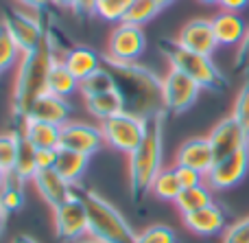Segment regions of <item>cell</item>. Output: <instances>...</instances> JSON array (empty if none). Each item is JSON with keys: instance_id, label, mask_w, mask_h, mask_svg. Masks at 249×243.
<instances>
[{"instance_id": "cell-1", "label": "cell", "mask_w": 249, "mask_h": 243, "mask_svg": "<svg viewBox=\"0 0 249 243\" xmlns=\"http://www.w3.org/2000/svg\"><path fill=\"white\" fill-rule=\"evenodd\" d=\"M101 66L109 70L114 77L116 90L121 92L124 112L136 114L140 118H153L164 112L162 103V79L136 61H118L103 55Z\"/></svg>"}, {"instance_id": "cell-2", "label": "cell", "mask_w": 249, "mask_h": 243, "mask_svg": "<svg viewBox=\"0 0 249 243\" xmlns=\"http://www.w3.org/2000/svg\"><path fill=\"white\" fill-rule=\"evenodd\" d=\"M55 59V48L48 37L42 48L20 57L11 94V112L18 121H24L35 101L44 92H48V75H51Z\"/></svg>"}, {"instance_id": "cell-3", "label": "cell", "mask_w": 249, "mask_h": 243, "mask_svg": "<svg viewBox=\"0 0 249 243\" xmlns=\"http://www.w3.org/2000/svg\"><path fill=\"white\" fill-rule=\"evenodd\" d=\"M164 118L166 112L149 118L144 140L138 145L133 153H129V191L133 202H142L146 193H151L155 175L162 171L164 156Z\"/></svg>"}, {"instance_id": "cell-4", "label": "cell", "mask_w": 249, "mask_h": 243, "mask_svg": "<svg viewBox=\"0 0 249 243\" xmlns=\"http://www.w3.org/2000/svg\"><path fill=\"white\" fill-rule=\"evenodd\" d=\"M88 208V237L99 243H136L131 224L96 191L81 193Z\"/></svg>"}, {"instance_id": "cell-5", "label": "cell", "mask_w": 249, "mask_h": 243, "mask_svg": "<svg viewBox=\"0 0 249 243\" xmlns=\"http://www.w3.org/2000/svg\"><path fill=\"white\" fill-rule=\"evenodd\" d=\"M160 51L166 57V61L171 64V68L179 70V73L188 75L193 81H197L206 90H225L228 79L225 75L216 68V64L212 61L210 55H201L184 48L181 44H177V39H162L160 42Z\"/></svg>"}, {"instance_id": "cell-6", "label": "cell", "mask_w": 249, "mask_h": 243, "mask_svg": "<svg viewBox=\"0 0 249 243\" xmlns=\"http://www.w3.org/2000/svg\"><path fill=\"white\" fill-rule=\"evenodd\" d=\"M146 125H149L146 118H140L129 112H121L112 118L101 121V131H103V140L107 147L129 156L144 140Z\"/></svg>"}, {"instance_id": "cell-7", "label": "cell", "mask_w": 249, "mask_h": 243, "mask_svg": "<svg viewBox=\"0 0 249 243\" xmlns=\"http://www.w3.org/2000/svg\"><path fill=\"white\" fill-rule=\"evenodd\" d=\"M53 224H55L57 239L64 243L88 237V208L83 195L72 193L64 204L53 208Z\"/></svg>"}, {"instance_id": "cell-8", "label": "cell", "mask_w": 249, "mask_h": 243, "mask_svg": "<svg viewBox=\"0 0 249 243\" xmlns=\"http://www.w3.org/2000/svg\"><path fill=\"white\" fill-rule=\"evenodd\" d=\"M203 88L197 81L188 77V75L179 73V70L171 68L162 77V103L166 114H184L195 105L199 99V92Z\"/></svg>"}, {"instance_id": "cell-9", "label": "cell", "mask_w": 249, "mask_h": 243, "mask_svg": "<svg viewBox=\"0 0 249 243\" xmlns=\"http://www.w3.org/2000/svg\"><path fill=\"white\" fill-rule=\"evenodd\" d=\"M2 24H4V29L9 31L11 39L16 42L20 55L33 53V51H37V48H42L44 44H46L48 33L44 31L42 22H39L37 18L29 16V13L9 9V11H4Z\"/></svg>"}, {"instance_id": "cell-10", "label": "cell", "mask_w": 249, "mask_h": 243, "mask_svg": "<svg viewBox=\"0 0 249 243\" xmlns=\"http://www.w3.org/2000/svg\"><path fill=\"white\" fill-rule=\"evenodd\" d=\"M249 171V147L230 153L225 158H216L212 169L206 173V184L212 191H228L243 182Z\"/></svg>"}, {"instance_id": "cell-11", "label": "cell", "mask_w": 249, "mask_h": 243, "mask_svg": "<svg viewBox=\"0 0 249 243\" xmlns=\"http://www.w3.org/2000/svg\"><path fill=\"white\" fill-rule=\"evenodd\" d=\"M144 48H146V37L142 26L118 22L107 39V53L105 55L118 61H136L144 53Z\"/></svg>"}, {"instance_id": "cell-12", "label": "cell", "mask_w": 249, "mask_h": 243, "mask_svg": "<svg viewBox=\"0 0 249 243\" xmlns=\"http://www.w3.org/2000/svg\"><path fill=\"white\" fill-rule=\"evenodd\" d=\"M105 145L101 125L81 121H68L61 125V140L59 149H70V151L83 153V156H94L101 147Z\"/></svg>"}, {"instance_id": "cell-13", "label": "cell", "mask_w": 249, "mask_h": 243, "mask_svg": "<svg viewBox=\"0 0 249 243\" xmlns=\"http://www.w3.org/2000/svg\"><path fill=\"white\" fill-rule=\"evenodd\" d=\"M208 140L212 145V151L216 158H225L230 153L238 151L243 147H249V136L247 131L241 127V123L234 116H228L223 121H219L212 131L208 134Z\"/></svg>"}, {"instance_id": "cell-14", "label": "cell", "mask_w": 249, "mask_h": 243, "mask_svg": "<svg viewBox=\"0 0 249 243\" xmlns=\"http://www.w3.org/2000/svg\"><path fill=\"white\" fill-rule=\"evenodd\" d=\"M177 44H181V46L188 48V51L212 57V53L219 46L214 29H212V20H206V18L188 20L179 29V33H177Z\"/></svg>"}, {"instance_id": "cell-15", "label": "cell", "mask_w": 249, "mask_h": 243, "mask_svg": "<svg viewBox=\"0 0 249 243\" xmlns=\"http://www.w3.org/2000/svg\"><path fill=\"white\" fill-rule=\"evenodd\" d=\"M216 156L212 151L210 140L206 138H188L175 153V167H188L206 175L212 169Z\"/></svg>"}, {"instance_id": "cell-16", "label": "cell", "mask_w": 249, "mask_h": 243, "mask_svg": "<svg viewBox=\"0 0 249 243\" xmlns=\"http://www.w3.org/2000/svg\"><path fill=\"white\" fill-rule=\"evenodd\" d=\"M33 188L39 193L44 202H46L51 208H57L59 204H64L70 195H72V184H68L55 169H39L37 173L31 180Z\"/></svg>"}, {"instance_id": "cell-17", "label": "cell", "mask_w": 249, "mask_h": 243, "mask_svg": "<svg viewBox=\"0 0 249 243\" xmlns=\"http://www.w3.org/2000/svg\"><path fill=\"white\" fill-rule=\"evenodd\" d=\"M184 226L188 228L193 235H199V237H214L219 232H223L225 224H228V215L225 210L221 208L219 204H208L206 208H199L190 215H184Z\"/></svg>"}, {"instance_id": "cell-18", "label": "cell", "mask_w": 249, "mask_h": 243, "mask_svg": "<svg viewBox=\"0 0 249 243\" xmlns=\"http://www.w3.org/2000/svg\"><path fill=\"white\" fill-rule=\"evenodd\" d=\"M20 131L35 149H59L61 125L37 121V118H24Z\"/></svg>"}, {"instance_id": "cell-19", "label": "cell", "mask_w": 249, "mask_h": 243, "mask_svg": "<svg viewBox=\"0 0 249 243\" xmlns=\"http://www.w3.org/2000/svg\"><path fill=\"white\" fill-rule=\"evenodd\" d=\"M68 116H70V103L68 101H66L64 96L44 92V94L33 103V108H31V112H29L26 118H37V121L64 125V123H68Z\"/></svg>"}, {"instance_id": "cell-20", "label": "cell", "mask_w": 249, "mask_h": 243, "mask_svg": "<svg viewBox=\"0 0 249 243\" xmlns=\"http://www.w3.org/2000/svg\"><path fill=\"white\" fill-rule=\"evenodd\" d=\"M101 57L103 55H99V53L90 46H72V48H68V51H64L61 61H64L66 68L81 81V79L90 77L92 73H96V70L101 68Z\"/></svg>"}, {"instance_id": "cell-21", "label": "cell", "mask_w": 249, "mask_h": 243, "mask_svg": "<svg viewBox=\"0 0 249 243\" xmlns=\"http://www.w3.org/2000/svg\"><path fill=\"white\" fill-rule=\"evenodd\" d=\"M212 29H214L219 46H238L241 39L245 37L247 26L238 13L221 11L212 18Z\"/></svg>"}, {"instance_id": "cell-22", "label": "cell", "mask_w": 249, "mask_h": 243, "mask_svg": "<svg viewBox=\"0 0 249 243\" xmlns=\"http://www.w3.org/2000/svg\"><path fill=\"white\" fill-rule=\"evenodd\" d=\"M88 160L90 156H83V153L70 151V149H59L57 153V162H55V171L66 180L68 184H79L88 169Z\"/></svg>"}, {"instance_id": "cell-23", "label": "cell", "mask_w": 249, "mask_h": 243, "mask_svg": "<svg viewBox=\"0 0 249 243\" xmlns=\"http://www.w3.org/2000/svg\"><path fill=\"white\" fill-rule=\"evenodd\" d=\"M86 110L94 118L105 121V118H112V116H116V114L124 112V103H123L121 92L109 90V92H103V94H96V96L86 99Z\"/></svg>"}, {"instance_id": "cell-24", "label": "cell", "mask_w": 249, "mask_h": 243, "mask_svg": "<svg viewBox=\"0 0 249 243\" xmlns=\"http://www.w3.org/2000/svg\"><path fill=\"white\" fill-rule=\"evenodd\" d=\"M48 92L57 96H64L68 99L70 94L79 92V79L66 68V64L61 59H55L51 68V75H48Z\"/></svg>"}, {"instance_id": "cell-25", "label": "cell", "mask_w": 249, "mask_h": 243, "mask_svg": "<svg viewBox=\"0 0 249 243\" xmlns=\"http://www.w3.org/2000/svg\"><path fill=\"white\" fill-rule=\"evenodd\" d=\"M173 204H175V208L181 213V217H184V215H190V213H195V210L206 208L208 204H212V188L208 187V184L184 188Z\"/></svg>"}, {"instance_id": "cell-26", "label": "cell", "mask_w": 249, "mask_h": 243, "mask_svg": "<svg viewBox=\"0 0 249 243\" xmlns=\"http://www.w3.org/2000/svg\"><path fill=\"white\" fill-rule=\"evenodd\" d=\"M181 191H184V188H181V182H179V178H177L175 167L162 169L155 175L153 184H151V195L162 202H175Z\"/></svg>"}, {"instance_id": "cell-27", "label": "cell", "mask_w": 249, "mask_h": 243, "mask_svg": "<svg viewBox=\"0 0 249 243\" xmlns=\"http://www.w3.org/2000/svg\"><path fill=\"white\" fill-rule=\"evenodd\" d=\"M24 180L18 178L16 173H9L7 182H4V187L0 188V204L4 206V210H7L9 215L11 213H18V210L24 208Z\"/></svg>"}, {"instance_id": "cell-28", "label": "cell", "mask_w": 249, "mask_h": 243, "mask_svg": "<svg viewBox=\"0 0 249 243\" xmlns=\"http://www.w3.org/2000/svg\"><path fill=\"white\" fill-rule=\"evenodd\" d=\"M18 178H22L24 182H31L33 175L37 173V149L22 136L20 131V147H18V160H16V169L11 171Z\"/></svg>"}, {"instance_id": "cell-29", "label": "cell", "mask_w": 249, "mask_h": 243, "mask_svg": "<svg viewBox=\"0 0 249 243\" xmlns=\"http://www.w3.org/2000/svg\"><path fill=\"white\" fill-rule=\"evenodd\" d=\"M109 90H116V83H114V77L109 75V70L103 68V66L96 73H92L90 77L79 81V92H81L83 99H90V96L103 94V92Z\"/></svg>"}, {"instance_id": "cell-30", "label": "cell", "mask_w": 249, "mask_h": 243, "mask_svg": "<svg viewBox=\"0 0 249 243\" xmlns=\"http://www.w3.org/2000/svg\"><path fill=\"white\" fill-rule=\"evenodd\" d=\"M160 11H162V7H160L158 0H133L131 7H129L127 13H124L123 22L133 24V26H142V24L153 20Z\"/></svg>"}, {"instance_id": "cell-31", "label": "cell", "mask_w": 249, "mask_h": 243, "mask_svg": "<svg viewBox=\"0 0 249 243\" xmlns=\"http://www.w3.org/2000/svg\"><path fill=\"white\" fill-rule=\"evenodd\" d=\"M18 147H20V131L0 134V169H4L7 173L16 169Z\"/></svg>"}, {"instance_id": "cell-32", "label": "cell", "mask_w": 249, "mask_h": 243, "mask_svg": "<svg viewBox=\"0 0 249 243\" xmlns=\"http://www.w3.org/2000/svg\"><path fill=\"white\" fill-rule=\"evenodd\" d=\"M133 0H94V16L107 22H123L127 9L131 7Z\"/></svg>"}, {"instance_id": "cell-33", "label": "cell", "mask_w": 249, "mask_h": 243, "mask_svg": "<svg viewBox=\"0 0 249 243\" xmlns=\"http://www.w3.org/2000/svg\"><path fill=\"white\" fill-rule=\"evenodd\" d=\"M20 57L22 55H20V51H18L16 42L11 39L9 31L4 29V24L0 22V73L13 68V64H18Z\"/></svg>"}, {"instance_id": "cell-34", "label": "cell", "mask_w": 249, "mask_h": 243, "mask_svg": "<svg viewBox=\"0 0 249 243\" xmlns=\"http://www.w3.org/2000/svg\"><path fill=\"white\" fill-rule=\"evenodd\" d=\"M136 243H177V237L164 224H153V226L144 228L142 232H138Z\"/></svg>"}, {"instance_id": "cell-35", "label": "cell", "mask_w": 249, "mask_h": 243, "mask_svg": "<svg viewBox=\"0 0 249 243\" xmlns=\"http://www.w3.org/2000/svg\"><path fill=\"white\" fill-rule=\"evenodd\" d=\"M232 116L241 123V127L247 131V136H249V77L243 81L241 90H238L236 99H234Z\"/></svg>"}, {"instance_id": "cell-36", "label": "cell", "mask_w": 249, "mask_h": 243, "mask_svg": "<svg viewBox=\"0 0 249 243\" xmlns=\"http://www.w3.org/2000/svg\"><path fill=\"white\" fill-rule=\"evenodd\" d=\"M221 243H249V217L236 219L223 230Z\"/></svg>"}, {"instance_id": "cell-37", "label": "cell", "mask_w": 249, "mask_h": 243, "mask_svg": "<svg viewBox=\"0 0 249 243\" xmlns=\"http://www.w3.org/2000/svg\"><path fill=\"white\" fill-rule=\"evenodd\" d=\"M234 70L249 77V26L245 31V37L241 39V44L236 48V55H234Z\"/></svg>"}, {"instance_id": "cell-38", "label": "cell", "mask_w": 249, "mask_h": 243, "mask_svg": "<svg viewBox=\"0 0 249 243\" xmlns=\"http://www.w3.org/2000/svg\"><path fill=\"white\" fill-rule=\"evenodd\" d=\"M177 178L181 182V188H190V187H199V184H206V175L199 173L195 169H188V167H175Z\"/></svg>"}, {"instance_id": "cell-39", "label": "cell", "mask_w": 249, "mask_h": 243, "mask_svg": "<svg viewBox=\"0 0 249 243\" xmlns=\"http://www.w3.org/2000/svg\"><path fill=\"white\" fill-rule=\"evenodd\" d=\"M59 149H37V171L39 169H55Z\"/></svg>"}, {"instance_id": "cell-40", "label": "cell", "mask_w": 249, "mask_h": 243, "mask_svg": "<svg viewBox=\"0 0 249 243\" xmlns=\"http://www.w3.org/2000/svg\"><path fill=\"white\" fill-rule=\"evenodd\" d=\"M247 4H249V0H219V7L223 11H232V13L243 11Z\"/></svg>"}, {"instance_id": "cell-41", "label": "cell", "mask_w": 249, "mask_h": 243, "mask_svg": "<svg viewBox=\"0 0 249 243\" xmlns=\"http://www.w3.org/2000/svg\"><path fill=\"white\" fill-rule=\"evenodd\" d=\"M20 4H24L29 11H44L48 4H53V0H18Z\"/></svg>"}, {"instance_id": "cell-42", "label": "cell", "mask_w": 249, "mask_h": 243, "mask_svg": "<svg viewBox=\"0 0 249 243\" xmlns=\"http://www.w3.org/2000/svg\"><path fill=\"white\" fill-rule=\"evenodd\" d=\"M7 217H9V213L4 210V206L0 204V237H2L4 230H7Z\"/></svg>"}, {"instance_id": "cell-43", "label": "cell", "mask_w": 249, "mask_h": 243, "mask_svg": "<svg viewBox=\"0 0 249 243\" xmlns=\"http://www.w3.org/2000/svg\"><path fill=\"white\" fill-rule=\"evenodd\" d=\"M55 4H59V7H64V9H77V4L81 2V0H53Z\"/></svg>"}, {"instance_id": "cell-44", "label": "cell", "mask_w": 249, "mask_h": 243, "mask_svg": "<svg viewBox=\"0 0 249 243\" xmlns=\"http://www.w3.org/2000/svg\"><path fill=\"white\" fill-rule=\"evenodd\" d=\"M11 243H37V241H35L31 235H16L11 239Z\"/></svg>"}, {"instance_id": "cell-45", "label": "cell", "mask_w": 249, "mask_h": 243, "mask_svg": "<svg viewBox=\"0 0 249 243\" xmlns=\"http://www.w3.org/2000/svg\"><path fill=\"white\" fill-rule=\"evenodd\" d=\"M7 178H9V173L4 169H0V188L4 187V182H7Z\"/></svg>"}, {"instance_id": "cell-46", "label": "cell", "mask_w": 249, "mask_h": 243, "mask_svg": "<svg viewBox=\"0 0 249 243\" xmlns=\"http://www.w3.org/2000/svg\"><path fill=\"white\" fill-rule=\"evenodd\" d=\"M70 243H99V241H94V239H90V237H83V239H79V241H70Z\"/></svg>"}, {"instance_id": "cell-47", "label": "cell", "mask_w": 249, "mask_h": 243, "mask_svg": "<svg viewBox=\"0 0 249 243\" xmlns=\"http://www.w3.org/2000/svg\"><path fill=\"white\" fill-rule=\"evenodd\" d=\"M158 2H160V7H162V9H164V7H168V4H171V2H173V0H158Z\"/></svg>"}, {"instance_id": "cell-48", "label": "cell", "mask_w": 249, "mask_h": 243, "mask_svg": "<svg viewBox=\"0 0 249 243\" xmlns=\"http://www.w3.org/2000/svg\"><path fill=\"white\" fill-rule=\"evenodd\" d=\"M201 4H219V0H199Z\"/></svg>"}]
</instances>
